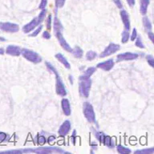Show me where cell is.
I'll list each match as a JSON object with an SVG mask.
<instances>
[{
  "label": "cell",
  "mask_w": 154,
  "mask_h": 154,
  "mask_svg": "<svg viewBox=\"0 0 154 154\" xmlns=\"http://www.w3.org/2000/svg\"><path fill=\"white\" fill-rule=\"evenodd\" d=\"M143 25L147 33L152 32V27H152V23L150 22L148 17H144L143 18Z\"/></svg>",
  "instance_id": "cell-19"
},
{
  "label": "cell",
  "mask_w": 154,
  "mask_h": 154,
  "mask_svg": "<svg viewBox=\"0 0 154 154\" xmlns=\"http://www.w3.org/2000/svg\"><path fill=\"white\" fill-rule=\"evenodd\" d=\"M42 29H43V26H42V25H39V27H37L36 30H35V32H32V34L30 35V36L35 37V36H36V35H38L39 34V32L42 31Z\"/></svg>",
  "instance_id": "cell-27"
},
{
  "label": "cell",
  "mask_w": 154,
  "mask_h": 154,
  "mask_svg": "<svg viewBox=\"0 0 154 154\" xmlns=\"http://www.w3.org/2000/svg\"><path fill=\"white\" fill-rule=\"evenodd\" d=\"M137 37V32H136V28L133 29V33H132V36H131V40L132 41H134L136 38Z\"/></svg>",
  "instance_id": "cell-33"
},
{
  "label": "cell",
  "mask_w": 154,
  "mask_h": 154,
  "mask_svg": "<svg viewBox=\"0 0 154 154\" xmlns=\"http://www.w3.org/2000/svg\"><path fill=\"white\" fill-rule=\"evenodd\" d=\"M55 58H56V59H57V60H59L60 63H62L66 68L69 69V68H71L70 63H68V61L67 60V59H66V58L64 57L61 53H58V54H56V55H55Z\"/></svg>",
  "instance_id": "cell-16"
},
{
  "label": "cell",
  "mask_w": 154,
  "mask_h": 154,
  "mask_svg": "<svg viewBox=\"0 0 154 154\" xmlns=\"http://www.w3.org/2000/svg\"><path fill=\"white\" fill-rule=\"evenodd\" d=\"M129 31L128 30H125L124 32H122V39H121V42L123 43H126L128 41V39H129Z\"/></svg>",
  "instance_id": "cell-23"
},
{
  "label": "cell",
  "mask_w": 154,
  "mask_h": 154,
  "mask_svg": "<svg viewBox=\"0 0 154 154\" xmlns=\"http://www.w3.org/2000/svg\"><path fill=\"white\" fill-rule=\"evenodd\" d=\"M83 112H84V115L87 120L90 123L95 122L96 120V115H95L94 109L92 105L88 103V102H85L83 105Z\"/></svg>",
  "instance_id": "cell-6"
},
{
  "label": "cell",
  "mask_w": 154,
  "mask_h": 154,
  "mask_svg": "<svg viewBox=\"0 0 154 154\" xmlns=\"http://www.w3.org/2000/svg\"><path fill=\"white\" fill-rule=\"evenodd\" d=\"M7 135L4 133H0V142H3L5 141Z\"/></svg>",
  "instance_id": "cell-37"
},
{
  "label": "cell",
  "mask_w": 154,
  "mask_h": 154,
  "mask_svg": "<svg viewBox=\"0 0 154 154\" xmlns=\"http://www.w3.org/2000/svg\"><path fill=\"white\" fill-rule=\"evenodd\" d=\"M138 54L132 52H125L119 54L116 56V62H120V61H128V60H136L138 58Z\"/></svg>",
  "instance_id": "cell-10"
},
{
  "label": "cell",
  "mask_w": 154,
  "mask_h": 154,
  "mask_svg": "<svg viewBox=\"0 0 154 154\" xmlns=\"http://www.w3.org/2000/svg\"><path fill=\"white\" fill-rule=\"evenodd\" d=\"M113 66H114V61L112 59H110V60H106V61L103 62V63H98L97 67L98 68H99V69L108 71H110L113 68Z\"/></svg>",
  "instance_id": "cell-13"
},
{
  "label": "cell",
  "mask_w": 154,
  "mask_h": 154,
  "mask_svg": "<svg viewBox=\"0 0 154 154\" xmlns=\"http://www.w3.org/2000/svg\"><path fill=\"white\" fill-rule=\"evenodd\" d=\"M46 12H47L46 10H45V9H43L42 11L39 13V15L33 18L30 23H28V24H26V25H24V27H23V32H24V33H29V32H32V30H34L36 27L40 25V24L43 21V19L45 18Z\"/></svg>",
  "instance_id": "cell-3"
},
{
  "label": "cell",
  "mask_w": 154,
  "mask_h": 154,
  "mask_svg": "<svg viewBox=\"0 0 154 154\" xmlns=\"http://www.w3.org/2000/svg\"><path fill=\"white\" fill-rule=\"evenodd\" d=\"M113 2H114V3H115L116 6L118 8H120V9H122L123 4H122V2H121L120 0H113Z\"/></svg>",
  "instance_id": "cell-34"
},
{
  "label": "cell",
  "mask_w": 154,
  "mask_h": 154,
  "mask_svg": "<svg viewBox=\"0 0 154 154\" xmlns=\"http://www.w3.org/2000/svg\"><path fill=\"white\" fill-rule=\"evenodd\" d=\"M148 35H149V38H150V39H151L152 42H153V33L152 32H149V33H148Z\"/></svg>",
  "instance_id": "cell-40"
},
{
  "label": "cell",
  "mask_w": 154,
  "mask_h": 154,
  "mask_svg": "<svg viewBox=\"0 0 154 154\" xmlns=\"http://www.w3.org/2000/svg\"><path fill=\"white\" fill-rule=\"evenodd\" d=\"M43 37L45 38L46 39H49L50 38H51V35H50V33L47 32V31H45V32L43 33Z\"/></svg>",
  "instance_id": "cell-35"
},
{
  "label": "cell",
  "mask_w": 154,
  "mask_h": 154,
  "mask_svg": "<svg viewBox=\"0 0 154 154\" xmlns=\"http://www.w3.org/2000/svg\"><path fill=\"white\" fill-rule=\"evenodd\" d=\"M71 52L72 53L74 57L77 58V59H80V58L83 57V50L81 49L80 47H75L74 48H72Z\"/></svg>",
  "instance_id": "cell-18"
},
{
  "label": "cell",
  "mask_w": 154,
  "mask_h": 154,
  "mask_svg": "<svg viewBox=\"0 0 154 154\" xmlns=\"http://www.w3.org/2000/svg\"><path fill=\"white\" fill-rule=\"evenodd\" d=\"M126 2L128 3L130 7H133V6L135 5V3H136V0H126Z\"/></svg>",
  "instance_id": "cell-36"
},
{
  "label": "cell",
  "mask_w": 154,
  "mask_h": 154,
  "mask_svg": "<svg viewBox=\"0 0 154 154\" xmlns=\"http://www.w3.org/2000/svg\"><path fill=\"white\" fill-rule=\"evenodd\" d=\"M91 87V80L89 77H85L84 76H81L80 77V93L82 97L88 98L89 96V91Z\"/></svg>",
  "instance_id": "cell-4"
},
{
  "label": "cell",
  "mask_w": 154,
  "mask_h": 154,
  "mask_svg": "<svg viewBox=\"0 0 154 154\" xmlns=\"http://www.w3.org/2000/svg\"><path fill=\"white\" fill-rule=\"evenodd\" d=\"M141 13L142 15H145L147 13V10H148V7H149L150 1L149 0H141Z\"/></svg>",
  "instance_id": "cell-17"
},
{
  "label": "cell",
  "mask_w": 154,
  "mask_h": 154,
  "mask_svg": "<svg viewBox=\"0 0 154 154\" xmlns=\"http://www.w3.org/2000/svg\"><path fill=\"white\" fill-rule=\"evenodd\" d=\"M116 149H117V152L120 154H127V153H131V150L128 148H125V147L122 146L121 144L118 145L116 147Z\"/></svg>",
  "instance_id": "cell-21"
},
{
  "label": "cell",
  "mask_w": 154,
  "mask_h": 154,
  "mask_svg": "<svg viewBox=\"0 0 154 154\" xmlns=\"http://www.w3.org/2000/svg\"><path fill=\"white\" fill-rule=\"evenodd\" d=\"M96 136L97 137V139L99 140L101 143H103L104 142V138H105V135L103 134L102 133H97V134H96Z\"/></svg>",
  "instance_id": "cell-31"
},
{
  "label": "cell",
  "mask_w": 154,
  "mask_h": 154,
  "mask_svg": "<svg viewBox=\"0 0 154 154\" xmlns=\"http://www.w3.org/2000/svg\"><path fill=\"white\" fill-rule=\"evenodd\" d=\"M21 48L15 45H9L7 49H6V52L7 54L12 56H18L21 55Z\"/></svg>",
  "instance_id": "cell-11"
},
{
  "label": "cell",
  "mask_w": 154,
  "mask_h": 154,
  "mask_svg": "<svg viewBox=\"0 0 154 154\" xmlns=\"http://www.w3.org/2000/svg\"><path fill=\"white\" fill-rule=\"evenodd\" d=\"M136 43H135V45H136L137 47H140V48L144 49L145 47H144V45L142 40H141V37H136Z\"/></svg>",
  "instance_id": "cell-26"
},
{
  "label": "cell",
  "mask_w": 154,
  "mask_h": 154,
  "mask_svg": "<svg viewBox=\"0 0 154 154\" xmlns=\"http://www.w3.org/2000/svg\"><path fill=\"white\" fill-rule=\"evenodd\" d=\"M97 52H93V51H89L86 54V59L87 60H88V61L95 60V59L97 58Z\"/></svg>",
  "instance_id": "cell-22"
},
{
  "label": "cell",
  "mask_w": 154,
  "mask_h": 154,
  "mask_svg": "<svg viewBox=\"0 0 154 154\" xmlns=\"http://www.w3.org/2000/svg\"><path fill=\"white\" fill-rule=\"evenodd\" d=\"M120 17H121V19H122L123 24L125 25V30L129 31V29H130V19H129V15L127 13V11H125V10H121L120 11Z\"/></svg>",
  "instance_id": "cell-14"
},
{
  "label": "cell",
  "mask_w": 154,
  "mask_h": 154,
  "mask_svg": "<svg viewBox=\"0 0 154 154\" xmlns=\"http://www.w3.org/2000/svg\"><path fill=\"white\" fill-rule=\"evenodd\" d=\"M71 130V122L69 120H65L62 124L59 129V135L61 136H65Z\"/></svg>",
  "instance_id": "cell-12"
},
{
  "label": "cell",
  "mask_w": 154,
  "mask_h": 154,
  "mask_svg": "<svg viewBox=\"0 0 154 154\" xmlns=\"http://www.w3.org/2000/svg\"><path fill=\"white\" fill-rule=\"evenodd\" d=\"M154 152V149L153 148L151 149H142V150H136L135 153H141V154H153Z\"/></svg>",
  "instance_id": "cell-25"
},
{
  "label": "cell",
  "mask_w": 154,
  "mask_h": 154,
  "mask_svg": "<svg viewBox=\"0 0 154 154\" xmlns=\"http://www.w3.org/2000/svg\"><path fill=\"white\" fill-rule=\"evenodd\" d=\"M146 60L148 61V63L150 66H151L152 68H153L154 67V59H153V56L152 55H148L146 56Z\"/></svg>",
  "instance_id": "cell-30"
},
{
  "label": "cell",
  "mask_w": 154,
  "mask_h": 154,
  "mask_svg": "<svg viewBox=\"0 0 154 154\" xmlns=\"http://www.w3.org/2000/svg\"><path fill=\"white\" fill-rule=\"evenodd\" d=\"M66 0H55V7L61 8L63 7L65 4Z\"/></svg>",
  "instance_id": "cell-29"
},
{
  "label": "cell",
  "mask_w": 154,
  "mask_h": 154,
  "mask_svg": "<svg viewBox=\"0 0 154 154\" xmlns=\"http://www.w3.org/2000/svg\"><path fill=\"white\" fill-rule=\"evenodd\" d=\"M4 50L3 49V48H0V55H3V54H4Z\"/></svg>",
  "instance_id": "cell-42"
},
{
  "label": "cell",
  "mask_w": 154,
  "mask_h": 154,
  "mask_svg": "<svg viewBox=\"0 0 154 154\" xmlns=\"http://www.w3.org/2000/svg\"><path fill=\"white\" fill-rule=\"evenodd\" d=\"M120 49V45L112 43H110V44L108 45L105 50H104V52L99 55V57L105 58V57H107V56H109V55H112V54L116 53Z\"/></svg>",
  "instance_id": "cell-9"
},
{
  "label": "cell",
  "mask_w": 154,
  "mask_h": 154,
  "mask_svg": "<svg viewBox=\"0 0 154 154\" xmlns=\"http://www.w3.org/2000/svg\"><path fill=\"white\" fill-rule=\"evenodd\" d=\"M46 141H47V140H46V138H45L43 136H38V139H37V143H38V144H39V145H43V144L46 143Z\"/></svg>",
  "instance_id": "cell-28"
},
{
  "label": "cell",
  "mask_w": 154,
  "mask_h": 154,
  "mask_svg": "<svg viewBox=\"0 0 154 154\" xmlns=\"http://www.w3.org/2000/svg\"><path fill=\"white\" fill-rule=\"evenodd\" d=\"M0 30L8 33H16L18 32L19 27L18 24L12 23H0Z\"/></svg>",
  "instance_id": "cell-8"
},
{
  "label": "cell",
  "mask_w": 154,
  "mask_h": 154,
  "mask_svg": "<svg viewBox=\"0 0 154 154\" xmlns=\"http://www.w3.org/2000/svg\"><path fill=\"white\" fill-rule=\"evenodd\" d=\"M21 54L24 56V58H25L26 60H27L28 61L33 63H39L42 62L41 56L38 53H36L34 51H32V50L27 49V48L22 49Z\"/></svg>",
  "instance_id": "cell-5"
},
{
  "label": "cell",
  "mask_w": 154,
  "mask_h": 154,
  "mask_svg": "<svg viewBox=\"0 0 154 154\" xmlns=\"http://www.w3.org/2000/svg\"><path fill=\"white\" fill-rule=\"evenodd\" d=\"M46 66L51 72H52L55 75V91H56L57 95H59L60 97H65L67 95L65 85L63 84V80L60 78V75L57 72L56 69L48 62H46Z\"/></svg>",
  "instance_id": "cell-2"
},
{
  "label": "cell",
  "mask_w": 154,
  "mask_h": 154,
  "mask_svg": "<svg viewBox=\"0 0 154 154\" xmlns=\"http://www.w3.org/2000/svg\"><path fill=\"white\" fill-rule=\"evenodd\" d=\"M54 34H55V36L56 37V39L59 40L60 42V44L61 45V47H63V49L68 52H71L72 48L70 47V45L68 44V43L64 39V37L63 36V26H62V24L61 22L60 21V19L55 17V19H54Z\"/></svg>",
  "instance_id": "cell-1"
},
{
  "label": "cell",
  "mask_w": 154,
  "mask_h": 154,
  "mask_svg": "<svg viewBox=\"0 0 154 154\" xmlns=\"http://www.w3.org/2000/svg\"><path fill=\"white\" fill-rule=\"evenodd\" d=\"M69 80H70L71 84H73V78H72V76H69Z\"/></svg>",
  "instance_id": "cell-41"
},
{
  "label": "cell",
  "mask_w": 154,
  "mask_h": 154,
  "mask_svg": "<svg viewBox=\"0 0 154 154\" xmlns=\"http://www.w3.org/2000/svg\"><path fill=\"white\" fill-rule=\"evenodd\" d=\"M20 153H63L65 152L62 150V149H56V148H37V149H24V150H20Z\"/></svg>",
  "instance_id": "cell-7"
},
{
  "label": "cell",
  "mask_w": 154,
  "mask_h": 154,
  "mask_svg": "<svg viewBox=\"0 0 154 154\" xmlns=\"http://www.w3.org/2000/svg\"><path fill=\"white\" fill-rule=\"evenodd\" d=\"M47 0H41V3L39 4V9H45V7H47Z\"/></svg>",
  "instance_id": "cell-32"
},
{
  "label": "cell",
  "mask_w": 154,
  "mask_h": 154,
  "mask_svg": "<svg viewBox=\"0 0 154 154\" xmlns=\"http://www.w3.org/2000/svg\"><path fill=\"white\" fill-rule=\"evenodd\" d=\"M96 68H94V67H91V68H88V69H87L86 71H85V72H84V74L83 75L84 76H85V77H91V75L94 73L95 71H96Z\"/></svg>",
  "instance_id": "cell-24"
},
{
  "label": "cell",
  "mask_w": 154,
  "mask_h": 154,
  "mask_svg": "<svg viewBox=\"0 0 154 154\" xmlns=\"http://www.w3.org/2000/svg\"><path fill=\"white\" fill-rule=\"evenodd\" d=\"M61 106H62V109L65 116H70L71 115V106L69 100L68 99H63L61 101Z\"/></svg>",
  "instance_id": "cell-15"
},
{
  "label": "cell",
  "mask_w": 154,
  "mask_h": 154,
  "mask_svg": "<svg viewBox=\"0 0 154 154\" xmlns=\"http://www.w3.org/2000/svg\"><path fill=\"white\" fill-rule=\"evenodd\" d=\"M104 144L106 145V146L109 147V148H112L114 146V143L115 141H113V138H111L109 136H105V138H104Z\"/></svg>",
  "instance_id": "cell-20"
},
{
  "label": "cell",
  "mask_w": 154,
  "mask_h": 154,
  "mask_svg": "<svg viewBox=\"0 0 154 154\" xmlns=\"http://www.w3.org/2000/svg\"><path fill=\"white\" fill-rule=\"evenodd\" d=\"M51 22H52V15H49L47 19V28L48 29H51Z\"/></svg>",
  "instance_id": "cell-38"
},
{
  "label": "cell",
  "mask_w": 154,
  "mask_h": 154,
  "mask_svg": "<svg viewBox=\"0 0 154 154\" xmlns=\"http://www.w3.org/2000/svg\"><path fill=\"white\" fill-rule=\"evenodd\" d=\"M55 137L54 136H50L49 138H48V142H49V144H53L54 143V141H55Z\"/></svg>",
  "instance_id": "cell-39"
}]
</instances>
